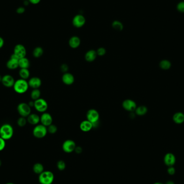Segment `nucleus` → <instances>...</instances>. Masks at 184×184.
Instances as JSON below:
<instances>
[{"mask_svg": "<svg viewBox=\"0 0 184 184\" xmlns=\"http://www.w3.org/2000/svg\"><path fill=\"white\" fill-rule=\"evenodd\" d=\"M23 1H24V0H23Z\"/></svg>", "mask_w": 184, "mask_h": 184, "instance_id": "3c124183", "label": "nucleus"}, {"mask_svg": "<svg viewBox=\"0 0 184 184\" xmlns=\"http://www.w3.org/2000/svg\"><path fill=\"white\" fill-rule=\"evenodd\" d=\"M57 167L60 171L64 170L66 167V164L63 161H59L57 163Z\"/></svg>", "mask_w": 184, "mask_h": 184, "instance_id": "72a5a7b5", "label": "nucleus"}, {"mask_svg": "<svg viewBox=\"0 0 184 184\" xmlns=\"http://www.w3.org/2000/svg\"><path fill=\"white\" fill-rule=\"evenodd\" d=\"M87 120L92 123L93 128L98 125L100 115L97 110L94 109H90L87 112L86 114Z\"/></svg>", "mask_w": 184, "mask_h": 184, "instance_id": "7ed1b4c3", "label": "nucleus"}, {"mask_svg": "<svg viewBox=\"0 0 184 184\" xmlns=\"http://www.w3.org/2000/svg\"><path fill=\"white\" fill-rule=\"evenodd\" d=\"M34 104H35V101H31L30 102H29L28 105H29V106L31 107H34Z\"/></svg>", "mask_w": 184, "mask_h": 184, "instance_id": "37998d69", "label": "nucleus"}, {"mask_svg": "<svg viewBox=\"0 0 184 184\" xmlns=\"http://www.w3.org/2000/svg\"><path fill=\"white\" fill-rule=\"evenodd\" d=\"M47 129H48V132H49V133H50L51 134L55 133L58 130L57 127L56 125L53 124L49 125V127H47Z\"/></svg>", "mask_w": 184, "mask_h": 184, "instance_id": "2f4dec72", "label": "nucleus"}, {"mask_svg": "<svg viewBox=\"0 0 184 184\" xmlns=\"http://www.w3.org/2000/svg\"><path fill=\"white\" fill-rule=\"evenodd\" d=\"M18 65L20 69H28L30 66V61L27 58L24 57L18 60Z\"/></svg>", "mask_w": 184, "mask_h": 184, "instance_id": "5701e85b", "label": "nucleus"}, {"mask_svg": "<svg viewBox=\"0 0 184 184\" xmlns=\"http://www.w3.org/2000/svg\"><path fill=\"white\" fill-rule=\"evenodd\" d=\"M28 84L32 89H39L41 85V80L38 77H32L29 80Z\"/></svg>", "mask_w": 184, "mask_h": 184, "instance_id": "2eb2a0df", "label": "nucleus"}, {"mask_svg": "<svg viewBox=\"0 0 184 184\" xmlns=\"http://www.w3.org/2000/svg\"><path fill=\"white\" fill-rule=\"evenodd\" d=\"M29 87L28 81L22 79H19L15 81L13 86L15 92L20 94H23L27 92Z\"/></svg>", "mask_w": 184, "mask_h": 184, "instance_id": "f257e3e1", "label": "nucleus"}, {"mask_svg": "<svg viewBox=\"0 0 184 184\" xmlns=\"http://www.w3.org/2000/svg\"><path fill=\"white\" fill-rule=\"evenodd\" d=\"M75 151L77 152V153H80L82 151V149L81 147H77L76 146V148H75Z\"/></svg>", "mask_w": 184, "mask_h": 184, "instance_id": "79ce46f5", "label": "nucleus"}, {"mask_svg": "<svg viewBox=\"0 0 184 184\" xmlns=\"http://www.w3.org/2000/svg\"><path fill=\"white\" fill-rule=\"evenodd\" d=\"M122 107L125 110L129 112H133L135 111L137 108V105L133 100L126 99L123 102Z\"/></svg>", "mask_w": 184, "mask_h": 184, "instance_id": "1a4fd4ad", "label": "nucleus"}, {"mask_svg": "<svg viewBox=\"0 0 184 184\" xmlns=\"http://www.w3.org/2000/svg\"><path fill=\"white\" fill-rule=\"evenodd\" d=\"M97 51L94 50H90L87 51L86 54H85L84 58L87 62L90 63V62L94 61L97 58Z\"/></svg>", "mask_w": 184, "mask_h": 184, "instance_id": "6ab92c4d", "label": "nucleus"}, {"mask_svg": "<svg viewBox=\"0 0 184 184\" xmlns=\"http://www.w3.org/2000/svg\"><path fill=\"white\" fill-rule=\"evenodd\" d=\"M135 112L136 115L138 116H143L146 115L148 112V108L145 106H140L138 107H137Z\"/></svg>", "mask_w": 184, "mask_h": 184, "instance_id": "393cba45", "label": "nucleus"}, {"mask_svg": "<svg viewBox=\"0 0 184 184\" xmlns=\"http://www.w3.org/2000/svg\"><path fill=\"white\" fill-rule=\"evenodd\" d=\"M44 54V50L42 48H41L40 46H38V47H36L35 48L34 50H33V56L35 58H40L42 56V55Z\"/></svg>", "mask_w": 184, "mask_h": 184, "instance_id": "cd10ccee", "label": "nucleus"}, {"mask_svg": "<svg viewBox=\"0 0 184 184\" xmlns=\"http://www.w3.org/2000/svg\"><path fill=\"white\" fill-rule=\"evenodd\" d=\"M5 146H6L5 140L0 137V151H2L5 149Z\"/></svg>", "mask_w": 184, "mask_h": 184, "instance_id": "c9c22d12", "label": "nucleus"}, {"mask_svg": "<svg viewBox=\"0 0 184 184\" xmlns=\"http://www.w3.org/2000/svg\"><path fill=\"white\" fill-rule=\"evenodd\" d=\"M80 130L83 132H88L92 130L93 125L92 123L87 120L83 121L80 124Z\"/></svg>", "mask_w": 184, "mask_h": 184, "instance_id": "412c9836", "label": "nucleus"}, {"mask_svg": "<svg viewBox=\"0 0 184 184\" xmlns=\"http://www.w3.org/2000/svg\"><path fill=\"white\" fill-rule=\"evenodd\" d=\"M48 133L47 127L43 124H37L33 128L32 133L37 138H43L45 137Z\"/></svg>", "mask_w": 184, "mask_h": 184, "instance_id": "39448f33", "label": "nucleus"}, {"mask_svg": "<svg viewBox=\"0 0 184 184\" xmlns=\"http://www.w3.org/2000/svg\"><path fill=\"white\" fill-rule=\"evenodd\" d=\"M62 81L64 84L69 86L74 83L75 81V78L73 74L67 72L65 73L62 77Z\"/></svg>", "mask_w": 184, "mask_h": 184, "instance_id": "dca6fc26", "label": "nucleus"}, {"mask_svg": "<svg viewBox=\"0 0 184 184\" xmlns=\"http://www.w3.org/2000/svg\"><path fill=\"white\" fill-rule=\"evenodd\" d=\"M15 80L14 79V77L10 74H5L2 77L1 82L3 85L7 88L13 87L14 84H15Z\"/></svg>", "mask_w": 184, "mask_h": 184, "instance_id": "ddd939ff", "label": "nucleus"}, {"mask_svg": "<svg viewBox=\"0 0 184 184\" xmlns=\"http://www.w3.org/2000/svg\"><path fill=\"white\" fill-rule=\"evenodd\" d=\"M62 148L65 152L71 153L75 150L76 148V144L73 140H67L63 143Z\"/></svg>", "mask_w": 184, "mask_h": 184, "instance_id": "9d476101", "label": "nucleus"}, {"mask_svg": "<svg viewBox=\"0 0 184 184\" xmlns=\"http://www.w3.org/2000/svg\"><path fill=\"white\" fill-rule=\"evenodd\" d=\"M60 70L61 72H63V73H67V71H69V66L68 65L66 64H62L60 66Z\"/></svg>", "mask_w": 184, "mask_h": 184, "instance_id": "e433bc0d", "label": "nucleus"}, {"mask_svg": "<svg viewBox=\"0 0 184 184\" xmlns=\"http://www.w3.org/2000/svg\"><path fill=\"white\" fill-rule=\"evenodd\" d=\"M176 9L179 13H184V1L179 2L176 5Z\"/></svg>", "mask_w": 184, "mask_h": 184, "instance_id": "473e14b6", "label": "nucleus"}, {"mask_svg": "<svg viewBox=\"0 0 184 184\" xmlns=\"http://www.w3.org/2000/svg\"><path fill=\"white\" fill-rule=\"evenodd\" d=\"M167 172L170 175H173L176 172V170L173 166H170L167 169Z\"/></svg>", "mask_w": 184, "mask_h": 184, "instance_id": "58836bf2", "label": "nucleus"}, {"mask_svg": "<svg viewBox=\"0 0 184 184\" xmlns=\"http://www.w3.org/2000/svg\"><path fill=\"white\" fill-rule=\"evenodd\" d=\"M26 11V9L23 7H19L16 9V13L18 14H23Z\"/></svg>", "mask_w": 184, "mask_h": 184, "instance_id": "4c0bfd02", "label": "nucleus"}, {"mask_svg": "<svg viewBox=\"0 0 184 184\" xmlns=\"http://www.w3.org/2000/svg\"><path fill=\"white\" fill-rule=\"evenodd\" d=\"M33 171L35 173H41L44 171V166L41 163H36L33 166Z\"/></svg>", "mask_w": 184, "mask_h": 184, "instance_id": "c85d7f7f", "label": "nucleus"}, {"mask_svg": "<svg viewBox=\"0 0 184 184\" xmlns=\"http://www.w3.org/2000/svg\"><path fill=\"white\" fill-rule=\"evenodd\" d=\"M164 161L167 166H169V167L173 166V165L176 163V157L173 153H166L165 156H164Z\"/></svg>", "mask_w": 184, "mask_h": 184, "instance_id": "f3484780", "label": "nucleus"}, {"mask_svg": "<svg viewBox=\"0 0 184 184\" xmlns=\"http://www.w3.org/2000/svg\"><path fill=\"white\" fill-rule=\"evenodd\" d=\"M13 54H14L19 59L26 57V47L20 44L16 45L14 49Z\"/></svg>", "mask_w": 184, "mask_h": 184, "instance_id": "6e6552de", "label": "nucleus"}, {"mask_svg": "<svg viewBox=\"0 0 184 184\" xmlns=\"http://www.w3.org/2000/svg\"><path fill=\"white\" fill-rule=\"evenodd\" d=\"M5 44V41L2 37H0V49L2 48L3 46H4Z\"/></svg>", "mask_w": 184, "mask_h": 184, "instance_id": "a19ab883", "label": "nucleus"}, {"mask_svg": "<svg viewBox=\"0 0 184 184\" xmlns=\"http://www.w3.org/2000/svg\"><path fill=\"white\" fill-rule=\"evenodd\" d=\"M1 164H2V162H1V161L0 160V167L1 166Z\"/></svg>", "mask_w": 184, "mask_h": 184, "instance_id": "8fccbe9b", "label": "nucleus"}, {"mask_svg": "<svg viewBox=\"0 0 184 184\" xmlns=\"http://www.w3.org/2000/svg\"><path fill=\"white\" fill-rule=\"evenodd\" d=\"M54 180V174L51 171H43L39 176V182L41 184H51Z\"/></svg>", "mask_w": 184, "mask_h": 184, "instance_id": "20e7f679", "label": "nucleus"}, {"mask_svg": "<svg viewBox=\"0 0 184 184\" xmlns=\"http://www.w3.org/2000/svg\"><path fill=\"white\" fill-rule=\"evenodd\" d=\"M2 77L0 75V82H1V81H2Z\"/></svg>", "mask_w": 184, "mask_h": 184, "instance_id": "de8ad7c7", "label": "nucleus"}, {"mask_svg": "<svg viewBox=\"0 0 184 184\" xmlns=\"http://www.w3.org/2000/svg\"><path fill=\"white\" fill-rule=\"evenodd\" d=\"M26 119L28 122L31 125H37L40 122V116L34 113H31Z\"/></svg>", "mask_w": 184, "mask_h": 184, "instance_id": "a211bd4d", "label": "nucleus"}, {"mask_svg": "<svg viewBox=\"0 0 184 184\" xmlns=\"http://www.w3.org/2000/svg\"><path fill=\"white\" fill-rule=\"evenodd\" d=\"M86 23V19L82 15H77L75 16L72 20L73 25L75 28H80L84 26Z\"/></svg>", "mask_w": 184, "mask_h": 184, "instance_id": "4468645a", "label": "nucleus"}, {"mask_svg": "<svg viewBox=\"0 0 184 184\" xmlns=\"http://www.w3.org/2000/svg\"><path fill=\"white\" fill-rule=\"evenodd\" d=\"M41 1V0H29V1L30 2V3L32 4V5H35L39 3Z\"/></svg>", "mask_w": 184, "mask_h": 184, "instance_id": "ea45409f", "label": "nucleus"}, {"mask_svg": "<svg viewBox=\"0 0 184 184\" xmlns=\"http://www.w3.org/2000/svg\"><path fill=\"white\" fill-rule=\"evenodd\" d=\"M166 184H174V183L173 182H172V181L170 180V181L166 182Z\"/></svg>", "mask_w": 184, "mask_h": 184, "instance_id": "a18cd8bd", "label": "nucleus"}, {"mask_svg": "<svg viewBox=\"0 0 184 184\" xmlns=\"http://www.w3.org/2000/svg\"><path fill=\"white\" fill-rule=\"evenodd\" d=\"M15 184L13 183V182H8V183H7V184Z\"/></svg>", "mask_w": 184, "mask_h": 184, "instance_id": "09e8293b", "label": "nucleus"}, {"mask_svg": "<svg viewBox=\"0 0 184 184\" xmlns=\"http://www.w3.org/2000/svg\"><path fill=\"white\" fill-rule=\"evenodd\" d=\"M173 121L176 124H182L184 122V114L182 112H177L173 116Z\"/></svg>", "mask_w": 184, "mask_h": 184, "instance_id": "4be33fe9", "label": "nucleus"}, {"mask_svg": "<svg viewBox=\"0 0 184 184\" xmlns=\"http://www.w3.org/2000/svg\"><path fill=\"white\" fill-rule=\"evenodd\" d=\"M97 56H104L106 54V50L104 48H99V49H97Z\"/></svg>", "mask_w": 184, "mask_h": 184, "instance_id": "f704fd0d", "label": "nucleus"}, {"mask_svg": "<svg viewBox=\"0 0 184 184\" xmlns=\"http://www.w3.org/2000/svg\"><path fill=\"white\" fill-rule=\"evenodd\" d=\"M163 184V183H161V182H155V184Z\"/></svg>", "mask_w": 184, "mask_h": 184, "instance_id": "49530a36", "label": "nucleus"}, {"mask_svg": "<svg viewBox=\"0 0 184 184\" xmlns=\"http://www.w3.org/2000/svg\"><path fill=\"white\" fill-rule=\"evenodd\" d=\"M159 67L164 70H168L171 67V63L168 60L164 59L160 61Z\"/></svg>", "mask_w": 184, "mask_h": 184, "instance_id": "a878e982", "label": "nucleus"}, {"mask_svg": "<svg viewBox=\"0 0 184 184\" xmlns=\"http://www.w3.org/2000/svg\"><path fill=\"white\" fill-rule=\"evenodd\" d=\"M30 73L28 69H20L19 71V75L20 79L26 80L28 79L30 77Z\"/></svg>", "mask_w": 184, "mask_h": 184, "instance_id": "b1692460", "label": "nucleus"}, {"mask_svg": "<svg viewBox=\"0 0 184 184\" xmlns=\"http://www.w3.org/2000/svg\"><path fill=\"white\" fill-rule=\"evenodd\" d=\"M30 3L29 1V0H24V5H26V6H28Z\"/></svg>", "mask_w": 184, "mask_h": 184, "instance_id": "c03bdc74", "label": "nucleus"}, {"mask_svg": "<svg viewBox=\"0 0 184 184\" xmlns=\"http://www.w3.org/2000/svg\"><path fill=\"white\" fill-rule=\"evenodd\" d=\"M112 26L113 29L116 30L122 31L123 29V25L118 20H114L112 23Z\"/></svg>", "mask_w": 184, "mask_h": 184, "instance_id": "c756f323", "label": "nucleus"}, {"mask_svg": "<svg viewBox=\"0 0 184 184\" xmlns=\"http://www.w3.org/2000/svg\"><path fill=\"white\" fill-rule=\"evenodd\" d=\"M81 44V40L78 36H73L69 39V46L72 49H77Z\"/></svg>", "mask_w": 184, "mask_h": 184, "instance_id": "aec40b11", "label": "nucleus"}, {"mask_svg": "<svg viewBox=\"0 0 184 184\" xmlns=\"http://www.w3.org/2000/svg\"><path fill=\"white\" fill-rule=\"evenodd\" d=\"M41 90L39 89H33L31 92V98L33 101H36L41 98Z\"/></svg>", "mask_w": 184, "mask_h": 184, "instance_id": "bb28decb", "label": "nucleus"}, {"mask_svg": "<svg viewBox=\"0 0 184 184\" xmlns=\"http://www.w3.org/2000/svg\"><path fill=\"white\" fill-rule=\"evenodd\" d=\"M27 122H28L27 119L26 118L22 116H20V118H18V120L17 121V125L20 127H24L26 124Z\"/></svg>", "mask_w": 184, "mask_h": 184, "instance_id": "7c9ffc66", "label": "nucleus"}, {"mask_svg": "<svg viewBox=\"0 0 184 184\" xmlns=\"http://www.w3.org/2000/svg\"><path fill=\"white\" fill-rule=\"evenodd\" d=\"M31 108L29 106L28 103L22 102L18 104L17 107V110L20 116L27 118L31 112Z\"/></svg>", "mask_w": 184, "mask_h": 184, "instance_id": "423d86ee", "label": "nucleus"}, {"mask_svg": "<svg viewBox=\"0 0 184 184\" xmlns=\"http://www.w3.org/2000/svg\"><path fill=\"white\" fill-rule=\"evenodd\" d=\"M34 108L37 112H46L48 108V104L45 100L42 98H39L38 100L35 101Z\"/></svg>", "mask_w": 184, "mask_h": 184, "instance_id": "0eeeda50", "label": "nucleus"}, {"mask_svg": "<svg viewBox=\"0 0 184 184\" xmlns=\"http://www.w3.org/2000/svg\"><path fill=\"white\" fill-rule=\"evenodd\" d=\"M14 135V128L10 124H4L0 127V137L5 141L12 138Z\"/></svg>", "mask_w": 184, "mask_h": 184, "instance_id": "f03ea898", "label": "nucleus"}, {"mask_svg": "<svg viewBox=\"0 0 184 184\" xmlns=\"http://www.w3.org/2000/svg\"><path fill=\"white\" fill-rule=\"evenodd\" d=\"M40 122L41 124L48 127L52 124L53 118L48 112H43L40 117Z\"/></svg>", "mask_w": 184, "mask_h": 184, "instance_id": "f8f14e48", "label": "nucleus"}, {"mask_svg": "<svg viewBox=\"0 0 184 184\" xmlns=\"http://www.w3.org/2000/svg\"><path fill=\"white\" fill-rule=\"evenodd\" d=\"M19 59L14 54H13L10 57V59L7 62L6 66L8 69H15L19 67L18 65Z\"/></svg>", "mask_w": 184, "mask_h": 184, "instance_id": "9b49d317", "label": "nucleus"}]
</instances>
